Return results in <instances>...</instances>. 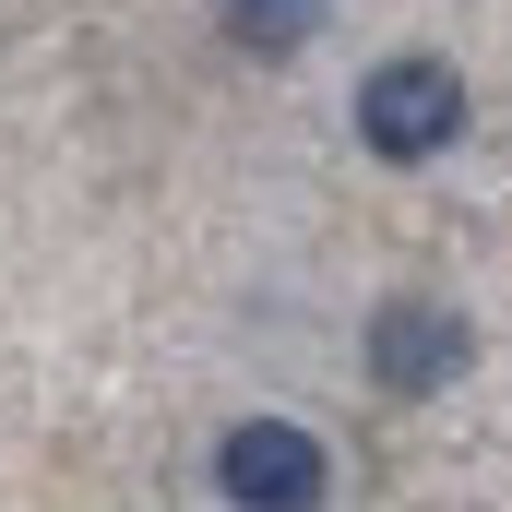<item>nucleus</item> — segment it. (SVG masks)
I'll return each mask as SVG.
<instances>
[{
    "label": "nucleus",
    "instance_id": "nucleus-1",
    "mask_svg": "<svg viewBox=\"0 0 512 512\" xmlns=\"http://www.w3.org/2000/svg\"><path fill=\"white\" fill-rule=\"evenodd\" d=\"M358 143H370L382 167H429V155H453V143H465V72L429 60V48L382 60V72L358 84Z\"/></svg>",
    "mask_w": 512,
    "mask_h": 512
},
{
    "label": "nucleus",
    "instance_id": "nucleus-4",
    "mask_svg": "<svg viewBox=\"0 0 512 512\" xmlns=\"http://www.w3.org/2000/svg\"><path fill=\"white\" fill-rule=\"evenodd\" d=\"M322 12H334V0H215L227 48H251V60H298V48L322 36Z\"/></svg>",
    "mask_w": 512,
    "mask_h": 512
},
{
    "label": "nucleus",
    "instance_id": "nucleus-3",
    "mask_svg": "<svg viewBox=\"0 0 512 512\" xmlns=\"http://www.w3.org/2000/svg\"><path fill=\"white\" fill-rule=\"evenodd\" d=\"M358 358H370V382H382V393H441V382L477 370V322H465L453 298H382Z\"/></svg>",
    "mask_w": 512,
    "mask_h": 512
},
{
    "label": "nucleus",
    "instance_id": "nucleus-2",
    "mask_svg": "<svg viewBox=\"0 0 512 512\" xmlns=\"http://www.w3.org/2000/svg\"><path fill=\"white\" fill-rule=\"evenodd\" d=\"M215 489H227V512H322L334 501V453L298 417H239L215 441Z\"/></svg>",
    "mask_w": 512,
    "mask_h": 512
}]
</instances>
